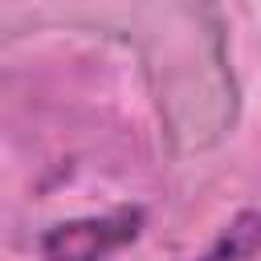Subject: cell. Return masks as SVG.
<instances>
[{
	"label": "cell",
	"instance_id": "obj_1",
	"mask_svg": "<svg viewBox=\"0 0 261 261\" xmlns=\"http://www.w3.org/2000/svg\"><path fill=\"white\" fill-rule=\"evenodd\" d=\"M139 228H143L139 208L65 220V224H57L41 237V253H45V261H106L110 253L130 245L139 237Z\"/></svg>",
	"mask_w": 261,
	"mask_h": 261
},
{
	"label": "cell",
	"instance_id": "obj_2",
	"mask_svg": "<svg viewBox=\"0 0 261 261\" xmlns=\"http://www.w3.org/2000/svg\"><path fill=\"white\" fill-rule=\"evenodd\" d=\"M261 257V212H237L200 261H257Z\"/></svg>",
	"mask_w": 261,
	"mask_h": 261
}]
</instances>
